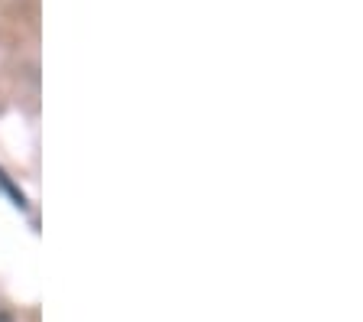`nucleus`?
Segmentation results:
<instances>
[]
</instances>
